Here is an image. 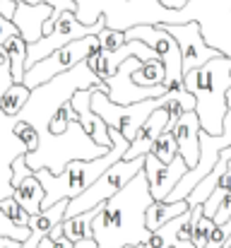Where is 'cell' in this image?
<instances>
[{
    "label": "cell",
    "instance_id": "6da1fadb",
    "mask_svg": "<svg viewBox=\"0 0 231 248\" xmlns=\"http://www.w3.org/2000/svg\"><path fill=\"white\" fill-rule=\"evenodd\" d=\"M150 202L152 195L147 178L142 171H138L128 186L101 202V210L92 222V239L96 241V248L142 246L150 236V229L145 227V210Z\"/></svg>",
    "mask_w": 231,
    "mask_h": 248
},
{
    "label": "cell",
    "instance_id": "7a4b0ae2",
    "mask_svg": "<svg viewBox=\"0 0 231 248\" xmlns=\"http://www.w3.org/2000/svg\"><path fill=\"white\" fill-rule=\"evenodd\" d=\"M185 92L195 99V116L200 130L210 135L222 133V121L227 113V92L231 87V58L215 56L200 68H193L183 75Z\"/></svg>",
    "mask_w": 231,
    "mask_h": 248
},
{
    "label": "cell",
    "instance_id": "3957f363",
    "mask_svg": "<svg viewBox=\"0 0 231 248\" xmlns=\"http://www.w3.org/2000/svg\"><path fill=\"white\" fill-rule=\"evenodd\" d=\"M75 17L82 24H94L104 17L108 29L125 31L135 24H171L173 10L159 0H75Z\"/></svg>",
    "mask_w": 231,
    "mask_h": 248
},
{
    "label": "cell",
    "instance_id": "277c9868",
    "mask_svg": "<svg viewBox=\"0 0 231 248\" xmlns=\"http://www.w3.org/2000/svg\"><path fill=\"white\" fill-rule=\"evenodd\" d=\"M125 150L128 147H123V145H111V150L106 155H101L96 159H73V162H68L63 166V171H58V173H51L48 169H39L36 178H39V183L44 188L41 210L56 205L63 198L70 200V198L79 195L84 188H89L99 178V173L104 169H108L111 164H116L118 159H123Z\"/></svg>",
    "mask_w": 231,
    "mask_h": 248
},
{
    "label": "cell",
    "instance_id": "5b68a950",
    "mask_svg": "<svg viewBox=\"0 0 231 248\" xmlns=\"http://www.w3.org/2000/svg\"><path fill=\"white\" fill-rule=\"evenodd\" d=\"M108 150L99 147L82 130V125L77 121H73L68 125V130H63L58 135H53V133L39 135V147L27 152L24 162H27L31 173H36L39 169H48L51 173H58L73 159H96V157H101Z\"/></svg>",
    "mask_w": 231,
    "mask_h": 248
},
{
    "label": "cell",
    "instance_id": "8992f818",
    "mask_svg": "<svg viewBox=\"0 0 231 248\" xmlns=\"http://www.w3.org/2000/svg\"><path fill=\"white\" fill-rule=\"evenodd\" d=\"M183 22H198L205 44L231 58V0H188L171 19V24Z\"/></svg>",
    "mask_w": 231,
    "mask_h": 248
},
{
    "label": "cell",
    "instance_id": "52a82bcc",
    "mask_svg": "<svg viewBox=\"0 0 231 248\" xmlns=\"http://www.w3.org/2000/svg\"><path fill=\"white\" fill-rule=\"evenodd\" d=\"M185 94V92H181ZM178 92H166L164 96H156V99H145V101H138V104H113L101 89H92V111L108 125V128H116L128 142L135 138L138 128L145 123V118L152 113L154 108L159 106H166L173 96H181Z\"/></svg>",
    "mask_w": 231,
    "mask_h": 248
},
{
    "label": "cell",
    "instance_id": "ba28073f",
    "mask_svg": "<svg viewBox=\"0 0 231 248\" xmlns=\"http://www.w3.org/2000/svg\"><path fill=\"white\" fill-rule=\"evenodd\" d=\"M198 142H200V152H198L195 166L185 169V173L181 176V181L171 188V193H169L164 200H169V202L185 200V195L193 190V186H195L200 178H205V176L212 171V166L217 164L219 152L231 147V87H229V92H227V113H224V121H222V133H219V135H210V133L200 130Z\"/></svg>",
    "mask_w": 231,
    "mask_h": 248
},
{
    "label": "cell",
    "instance_id": "9c48e42d",
    "mask_svg": "<svg viewBox=\"0 0 231 248\" xmlns=\"http://www.w3.org/2000/svg\"><path fill=\"white\" fill-rule=\"evenodd\" d=\"M142 164H145V157H138V159H118L116 164H111L108 169H104L99 173V178L84 188L79 195L70 198L68 200V207H65V215L63 217H73L77 212H84V210H92L101 202H106L108 198H113L123 186H128V181L142 171Z\"/></svg>",
    "mask_w": 231,
    "mask_h": 248
},
{
    "label": "cell",
    "instance_id": "30bf717a",
    "mask_svg": "<svg viewBox=\"0 0 231 248\" xmlns=\"http://www.w3.org/2000/svg\"><path fill=\"white\" fill-rule=\"evenodd\" d=\"M99 51H101V46H99L96 34H94V36H82V39H75V41H70V44H65V46L56 48V51H53V53H48L46 58L36 61L34 65H29V68L24 70L22 84H24L27 89H34V87H39V84L53 80L56 75H63V73L73 70L77 63H82L87 56L99 53Z\"/></svg>",
    "mask_w": 231,
    "mask_h": 248
},
{
    "label": "cell",
    "instance_id": "8fae6325",
    "mask_svg": "<svg viewBox=\"0 0 231 248\" xmlns=\"http://www.w3.org/2000/svg\"><path fill=\"white\" fill-rule=\"evenodd\" d=\"M125 41H142L154 51V56L164 65V87L169 92H185L183 87V68H181V51L173 36L159 24H135L123 31Z\"/></svg>",
    "mask_w": 231,
    "mask_h": 248
},
{
    "label": "cell",
    "instance_id": "7c38bea8",
    "mask_svg": "<svg viewBox=\"0 0 231 248\" xmlns=\"http://www.w3.org/2000/svg\"><path fill=\"white\" fill-rule=\"evenodd\" d=\"M104 27H106L104 17H99L94 24H82V22H77L75 12H70V10L61 12V15H58V19H56V24H53V29H51L46 36L36 39L34 44H27V61H24V70H27L29 65H34L36 61L46 58L48 53H53L56 48H61V46H65V44L75 41V39L99 34Z\"/></svg>",
    "mask_w": 231,
    "mask_h": 248
},
{
    "label": "cell",
    "instance_id": "4fadbf2b",
    "mask_svg": "<svg viewBox=\"0 0 231 248\" xmlns=\"http://www.w3.org/2000/svg\"><path fill=\"white\" fill-rule=\"evenodd\" d=\"M140 65L138 58H125L113 75H108L104 80L106 87V96L113 101V104H138V101H145V99H156V96H164L169 89L164 84H156V87H140V84L133 82V70Z\"/></svg>",
    "mask_w": 231,
    "mask_h": 248
},
{
    "label": "cell",
    "instance_id": "5bb4252c",
    "mask_svg": "<svg viewBox=\"0 0 231 248\" xmlns=\"http://www.w3.org/2000/svg\"><path fill=\"white\" fill-rule=\"evenodd\" d=\"M164 27L173 41L178 44V51H181V68H183V75L193 68H200L205 65L207 61H212L215 56H219L212 46L205 44L202 34H200V24L198 22H183V24H159Z\"/></svg>",
    "mask_w": 231,
    "mask_h": 248
},
{
    "label": "cell",
    "instance_id": "9a60e30c",
    "mask_svg": "<svg viewBox=\"0 0 231 248\" xmlns=\"http://www.w3.org/2000/svg\"><path fill=\"white\" fill-rule=\"evenodd\" d=\"M185 169L188 166H185L181 155H176L173 162L161 164L152 152H147L145 155V164H142V173L147 178V188H150L152 200H164L171 193V188L181 181V176L185 173Z\"/></svg>",
    "mask_w": 231,
    "mask_h": 248
},
{
    "label": "cell",
    "instance_id": "2e32d148",
    "mask_svg": "<svg viewBox=\"0 0 231 248\" xmlns=\"http://www.w3.org/2000/svg\"><path fill=\"white\" fill-rule=\"evenodd\" d=\"M92 89L94 87H84L77 89L75 94L70 96V106L77 116V123L82 125V130L104 150H111V140H108V125L92 111Z\"/></svg>",
    "mask_w": 231,
    "mask_h": 248
},
{
    "label": "cell",
    "instance_id": "e0dca14e",
    "mask_svg": "<svg viewBox=\"0 0 231 248\" xmlns=\"http://www.w3.org/2000/svg\"><path fill=\"white\" fill-rule=\"evenodd\" d=\"M53 7L46 5V2H24V0H17V7H15V15H12V24L17 27L19 36L27 41V44H34L36 39H41V29H44V22L51 17Z\"/></svg>",
    "mask_w": 231,
    "mask_h": 248
},
{
    "label": "cell",
    "instance_id": "ac0fdd59",
    "mask_svg": "<svg viewBox=\"0 0 231 248\" xmlns=\"http://www.w3.org/2000/svg\"><path fill=\"white\" fill-rule=\"evenodd\" d=\"M181 96H183V94H181ZM166 106H169V104H166ZM166 106L154 108L152 113L145 118V123L138 128L135 138L130 140V145H128L123 159H138V157H145V155L152 150V142L159 138L161 130H166V123H169V111H166Z\"/></svg>",
    "mask_w": 231,
    "mask_h": 248
},
{
    "label": "cell",
    "instance_id": "d6986e66",
    "mask_svg": "<svg viewBox=\"0 0 231 248\" xmlns=\"http://www.w3.org/2000/svg\"><path fill=\"white\" fill-rule=\"evenodd\" d=\"M171 133H173V140H176L178 155L183 157L185 166H188V169L195 166V162H198V152H200V142H198L200 123H198L195 111H183V113L178 116V121L173 123Z\"/></svg>",
    "mask_w": 231,
    "mask_h": 248
},
{
    "label": "cell",
    "instance_id": "ffe728a7",
    "mask_svg": "<svg viewBox=\"0 0 231 248\" xmlns=\"http://www.w3.org/2000/svg\"><path fill=\"white\" fill-rule=\"evenodd\" d=\"M65 207H68V200H58L56 205L36 212V215H29V222H27V229H29V236L22 241V248H36V244L51 232L53 224L63 222V215H65Z\"/></svg>",
    "mask_w": 231,
    "mask_h": 248
},
{
    "label": "cell",
    "instance_id": "44dd1931",
    "mask_svg": "<svg viewBox=\"0 0 231 248\" xmlns=\"http://www.w3.org/2000/svg\"><path fill=\"white\" fill-rule=\"evenodd\" d=\"M99 210H101V205H96L92 210H84V212H77L73 217H63V222H61L63 236L68 241H73V244L84 241V239H92V222L96 219Z\"/></svg>",
    "mask_w": 231,
    "mask_h": 248
},
{
    "label": "cell",
    "instance_id": "7402d4cb",
    "mask_svg": "<svg viewBox=\"0 0 231 248\" xmlns=\"http://www.w3.org/2000/svg\"><path fill=\"white\" fill-rule=\"evenodd\" d=\"M188 207H190V205H188L185 200H176V202H169V200H152L150 207L145 210V227H147L150 232H154V229H159L161 224H166L169 219L183 215Z\"/></svg>",
    "mask_w": 231,
    "mask_h": 248
},
{
    "label": "cell",
    "instance_id": "603a6c76",
    "mask_svg": "<svg viewBox=\"0 0 231 248\" xmlns=\"http://www.w3.org/2000/svg\"><path fill=\"white\" fill-rule=\"evenodd\" d=\"M12 198L17 200L19 207H24L29 215H36L41 212V200H44V188L36 178V173L27 176L24 181H19L15 188H12Z\"/></svg>",
    "mask_w": 231,
    "mask_h": 248
},
{
    "label": "cell",
    "instance_id": "cb8c5ba5",
    "mask_svg": "<svg viewBox=\"0 0 231 248\" xmlns=\"http://www.w3.org/2000/svg\"><path fill=\"white\" fill-rule=\"evenodd\" d=\"M0 53L7 58V63H10V73H12V82H22V78H24V61H27V41L19 36V34H15V36H10L2 46H0Z\"/></svg>",
    "mask_w": 231,
    "mask_h": 248
},
{
    "label": "cell",
    "instance_id": "d4e9b609",
    "mask_svg": "<svg viewBox=\"0 0 231 248\" xmlns=\"http://www.w3.org/2000/svg\"><path fill=\"white\" fill-rule=\"evenodd\" d=\"M188 210H190V207H188ZM188 210H185L183 215L169 219V222L161 224L159 229L150 232V236H147V241L142 244V248H171L173 246V241H176V232H178V227L183 224V219L188 217Z\"/></svg>",
    "mask_w": 231,
    "mask_h": 248
},
{
    "label": "cell",
    "instance_id": "484cf974",
    "mask_svg": "<svg viewBox=\"0 0 231 248\" xmlns=\"http://www.w3.org/2000/svg\"><path fill=\"white\" fill-rule=\"evenodd\" d=\"M164 65L159 58H150V61H140V65L133 70V82L140 87H156L164 84Z\"/></svg>",
    "mask_w": 231,
    "mask_h": 248
},
{
    "label": "cell",
    "instance_id": "4316f807",
    "mask_svg": "<svg viewBox=\"0 0 231 248\" xmlns=\"http://www.w3.org/2000/svg\"><path fill=\"white\" fill-rule=\"evenodd\" d=\"M29 92H31V89H27L22 82L10 84V89L0 96V113H2V116H17V113L22 111V106L27 104Z\"/></svg>",
    "mask_w": 231,
    "mask_h": 248
},
{
    "label": "cell",
    "instance_id": "83f0119b",
    "mask_svg": "<svg viewBox=\"0 0 231 248\" xmlns=\"http://www.w3.org/2000/svg\"><path fill=\"white\" fill-rule=\"evenodd\" d=\"M0 215L15 227V229H27V222H29V212L24 207L17 205V200L12 195H5L0 198Z\"/></svg>",
    "mask_w": 231,
    "mask_h": 248
},
{
    "label": "cell",
    "instance_id": "f1b7e54d",
    "mask_svg": "<svg viewBox=\"0 0 231 248\" xmlns=\"http://www.w3.org/2000/svg\"><path fill=\"white\" fill-rule=\"evenodd\" d=\"M150 152H152L161 164L173 162V157L178 155V147H176L173 133H171V130H161V133H159V138L152 142V150H150Z\"/></svg>",
    "mask_w": 231,
    "mask_h": 248
},
{
    "label": "cell",
    "instance_id": "f546056e",
    "mask_svg": "<svg viewBox=\"0 0 231 248\" xmlns=\"http://www.w3.org/2000/svg\"><path fill=\"white\" fill-rule=\"evenodd\" d=\"M12 138L27 150V152H31V150H36L39 147V133H36V128L31 125V123H27V121H15V125H12Z\"/></svg>",
    "mask_w": 231,
    "mask_h": 248
},
{
    "label": "cell",
    "instance_id": "4dcf8cb0",
    "mask_svg": "<svg viewBox=\"0 0 231 248\" xmlns=\"http://www.w3.org/2000/svg\"><path fill=\"white\" fill-rule=\"evenodd\" d=\"M77 121L75 111H73V106H70V99L68 101H63L56 111H53V116H51V121H48V133H53V135H58V133H63V130H68V125Z\"/></svg>",
    "mask_w": 231,
    "mask_h": 248
},
{
    "label": "cell",
    "instance_id": "1f68e13d",
    "mask_svg": "<svg viewBox=\"0 0 231 248\" xmlns=\"http://www.w3.org/2000/svg\"><path fill=\"white\" fill-rule=\"evenodd\" d=\"M96 39H99V46H101L104 53H111V51H116V48H121V46L125 44L123 31H116V29H108V27H104V29L96 34Z\"/></svg>",
    "mask_w": 231,
    "mask_h": 248
},
{
    "label": "cell",
    "instance_id": "d6a6232c",
    "mask_svg": "<svg viewBox=\"0 0 231 248\" xmlns=\"http://www.w3.org/2000/svg\"><path fill=\"white\" fill-rule=\"evenodd\" d=\"M212 229H215V222H212L210 217H200V219L195 222V229H193L190 244H193L195 248H205L207 246L210 234H212Z\"/></svg>",
    "mask_w": 231,
    "mask_h": 248
},
{
    "label": "cell",
    "instance_id": "836d02e7",
    "mask_svg": "<svg viewBox=\"0 0 231 248\" xmlns=\"http://www.w3.org/2000/svg\"><path fill=\"white\" fill-rule=\"evenodd\" d=\"M24 155H27V152L12 157V162H10V186H12V188H15L19 181H24L27 176H31L29 166H27V162H24Z\"/></svg>",
    "mask_w": 231,
    "mask_h": 248
},
{
    "label": "cell",
    "instance_id": "e575fe53",
    "mask_svg": "<svg viewBox=\"0 0 231 248\" xmlns=\"http://www.w3.org/2000/svg\"><path fill=\"white\" fill-rule=\"evenodd\" d=\"M231 217V190L219 200V205H217V212H215V217H212V222L215 224H222V222H227Z\"/></svg>",
    "mask_w": 231,
    "mask_h": 248
},
{
    "label": "cell",
    "instance_id": "d590c367",
    "mask_svg": "<svg viewBox=\"0 0 231 248\" xmlns=\"http://www.w3.org/2000/svg\"><path fill=\"white\" fill-rule=\"evenodd\" d=\"M10 84L12 82V73H10V63H7V58H2L0 61V96L10 89Z\"/></svg>",
    "mask_w": 231,
    "mask_h": 248
},
{
    "label": "cell",
    "instance_id": "8d00e7d4",
    "mask_svg": "<svg viewBox=\"0 0 231 248\" xmlns=\"http://www.w3.org/2000/svg\"><path fill=\"white\" fill-rule=\"evenodd\" d=\"M15 34H19V31H17V27L12 24V19H7V17L0 15V46H2L10 36H15Z\"/></svg>",
    "mask_w": 231,
    "mask_h": 248
},
{
    "label": "cell",
    "instance_id": "74e56055",
    "mask_svg": "<svg viewBox=\"0 0 231 248\" xmlns=\"http://www.w3.org/2000/svg\"><path fill=\"white\" fill-rule=\"evenodd\" d=\"M164 7H169V10H178V7H183L188 0H159Z\"/></svg>",
    "mask_w": 231,
    "mask_h": 248
},
{
    "label": "cell",
    "instance_id": "f35d334b",
    "mask_svg": "<svg viewBox=\"0 0 231 248\" xmlns=\"http://www.w3.org/2000/svg\"><path fill=\"white\" fill-rule=\"evenodd\" d=\"M73 248H96V241H94V239H84V241L73 244ZM125 248H133V246H125Z\"/></svg>",
    "mask_w": 231,
    "mask_h": 248
},
{
    "label": "cell",
    "instance_id": "ab89813d",
    "mask_svg": "<svg viewBox=\"0 0 231 248\" xmlns=\"http://www.w3.org/2000/svg\"><path fill=\"white\" fill-rule=\"evenodd\" d=\"M53 248H73V241H68V239L63 236L61 241H56V246H53Z\"/></svg>",
    "mask_w": 231,
    "mask_h": 248
},
{
    "label": "cell",
    "instance_id": "60d3db41",
    "mask_svg": "<svg viewBox=\"0 0 231 248\" xmlns=\"http://www.w3.org/2000/svg\"><path fill=\"white\" fill-rule=\"evenodd\" d=\"M173 248H195V246H193L190 241H178V239H176V241H173Z\"/></svg>",
    "mask_w": 231,
    "mask_h": 248
}]
</instances>
